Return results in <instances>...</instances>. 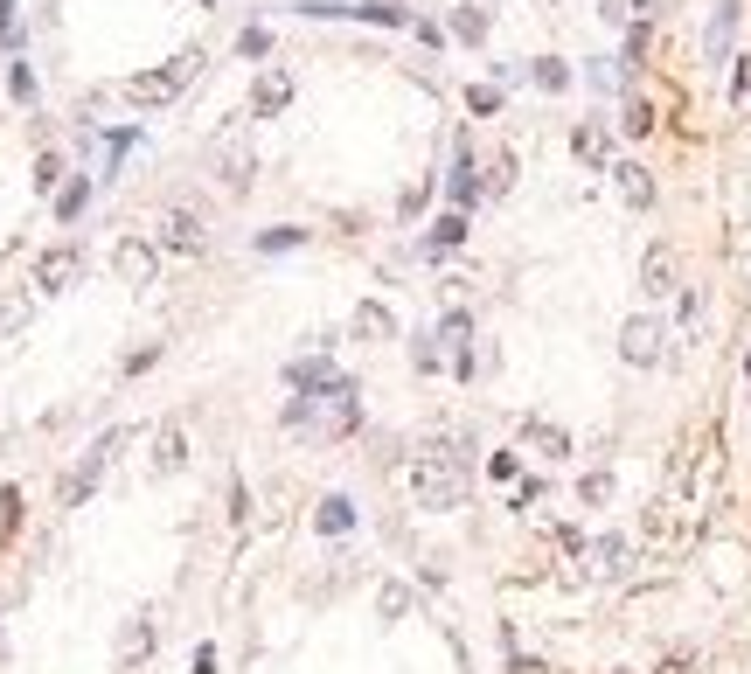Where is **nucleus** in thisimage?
<instances>
[{"instance_id": "obj_35", "label": "nucleus", "mask_w": 751, "mask_h": 674, "mask_svg": "<svg viewBox=\"0 0 751 674\" xmlns=\"http://www.w3.org/2000/svg\"><path fill=\"white\" fill-rule=\"evenodd\" d=\"M738 91H751V56H745V70H738Z\"/></svg>"}, {"instance_id": "obj_17", "label": "nucleus", "mask_w": 751, "mask_h": 674, "mask_svg": "<svg viewBox=\"0 0 751 674\" xmlns=\"http://www.w3.org/2000/svg\"><path fill=\"white\" fill-rule=\"evenodd\" d=\"M28 313H35V299H28V292H7V299H0V334H21Z\"/></svg>"}, {"instance_id": "obj_8", "label": "nucleus", "mask_w": 751, "mask_h": 674, "mask_svg": "<svg viewBox=\"0 0 751 674\" xmlns=\"http://www.w3.org/2000/svg\"><path fill=\"white\" fill-rule=\"evenodd\" d=\"M216 174H223V188H230V195H244V181H251V146H244L237 133L216 139Z\"/></svg>"}, {"instance_id": "obj_3", "label": "nucleus", "mask_w": 751, "mask_h": 674, "mask_svg": "<svg viewBox=\"0 0 751 674\" xmlns=\"http://www.w3.org/2000/svg\"><path fill=\"white\" fill-rule=\"evenodd\" d=\"M195 63H202V49H188V56H174L167 70H140V77L126 84V98H133V105H167V98H174V91H181V84L195 77Z\"/></svg>"}, {"instance_id": "obj_13", "label": "nucleus", "mask_w": 751, "mask_h": 674, "mask_svg": "<svg viewBox=\"0 0 751 674\" xmlns=\"http://www.w3.org/2000/svg\"><path fill=\"white\" fill-rule=\"evenodd\" d=\"M286 383H293V390H320V397H327V390H341L348 376H334V362H327V355H320V362L306 355V362H293V369H286Z\"/></svg>"}, {"instance_id": "obj_20", "label": "nucleus", "mask_w": 751, "mask_h": 674, "mask_svg": "<svg viewBox=\"0 0 751 674\" xmlns=\"http://www.w3.org/2000/svg\"><path fill=\"white\" fill-rule=\"evenodd\" d=\"M571 146H578V160H592V167L605 160V133H599V126H578V133H571Z\"/></svg>"}, {"instance_id": "obj_23", "label": "nucleus", "mask_w": 751, "mask_h": 674, "mask_svg": "<svg viewBox=\"0 0 751 674\" xmlns=\"http://www.w3.org/2000/svg\"><path fill=\"white\" fill-rule=\"evenodd\" d=\"M508 181H515V160L494 153V160H487V195H508Z\"/></svg>"}, {"instance_id": "obj_11", "label": "nucleus", "mask_w": 751, "mask_h": 674, "mask_svg": "<svg viewBox=\"0 0 751 674\" xmlns=\"http://www.w3.org/2000/svg\"><path fill=\"white\" fill-rule=\"evenodd\" d=\"M348 327H355V341H397V313H390V306H376V299H362Z\"/></svg>"}, {"instance_id": "obj_36", "label": "nucleus", "mask_w": 751, "mask_h": 674, "mask_svg": "<svg viewBox=\"0 0 751 674\" xmlns=\"http://www.w3.org/2000/svg\"><path fill=\"white\" fill-rule=\"evenodd\" d=\"M202 7H209V0H202Z\"/></svg>"}, {"instance_id": "obj_4", "label": "nucleus", "mask_w": 751, "mask_h": 674, "mask_svg": "<svg viewBox=\"0 0 751 674\" xmlns=\"http://www.w3.org/2000/svg\"><path fill=\"white\" fill-rule=\"evenodd\" d=\"M300 14H334V21H376V28H411L418 14L397 7V0H313Z\"/></svg>"}, {"instance_id": "obj_18", "label": "nucleus", "mask_w": 751, "mask_h": 674, "mask_svg": "<svg viewBox=\"0 0 751 674\" xmlns=\"http://www.w3.org/2000/svg\"><path fill=\"white\" fill-rule=\"evenodd\" d=\"M731 28H738V0H717V21H710V56H724Z\"/></svg>"}, {"instance_id": "obj_7", "label": "nucleus", "mask_w": 751, "mask_h": 674, "mask_svg": "<svg viewBox=\"0 0 751 674\" xmlns=\"http://www.w3.org/2000/svg\"><path fill=\"white\" fill-rule=\"evenodd\" d=\"M77 271H84V258H77L70 244H56V251H42V258H35V285H42V292H70V285H77Z\"/></svg>"}, {"instance_id": "obj_19", "label": "nucleus", "mask_w": 751, "mask_h": 674, "mask_svg": "<svg viewBox=\"0 0 751 674\" xmlns=\"http://www.w3.org/2000/svg\"><path fill=\"white\" fill-rule=\"evenodd\" d=\"M84 202H91V181H70V188L56 195V216H63V223H77V216H84Z\"/></svg>"}, {"instance_id": "obj_31", "label": "nucleus", "mask_w": 751, "mask_h": 674, "mask_svg": "<svg viewBox=\"0 0 751 674\" xmlns=\"http://www.w3.org/2000/svg\"><path fill=\"white\" fill-rule=\"evenodd\" d=\"M619 556H626V542L605 536V542H599V570H619Z\"/></svg>"}, {"instance_id": "obj_24", "label": "nucleus", "mask_w": 751, "mask_h": 674, "mask_svg": "<svg viewBox=\"0 0 751 674\" xmlns=\"http://www.w3.org/2000/svg\"><path fill=\"white\" fill-rule=\"evenodd\" d=\"M619 126H626V133H633V139H640V133H654V105H647V98H633Z\"/></svg>"}, {"instance_id": "obj_22", "label": "nucleus", "mask_w": 751, "mask_h": 674, "mask_svg": "<svg viewBox=\"0 0 751 674\" xmlns=\"http://www.w3.org/2000/svg\"><path fill=\"white\" fill-rule=\"evenodd\" d=\"M459 237H466V216H439V223H432V251H452Z\"/></svg>"}, {"instance_id": "obj_29", "label": "nucleus", "mask_w": 751, "mask_h": 674, "mask_svg": "<svg viewBox=\"0 0 751 674\" xmlns=\"http://www.w3.org/2000/svg\"><path fill=\"white\" fill-rule=\"evenodd\" d=\"M355 515H348V501H320V529H348Z\"/></svg>"}, {"instance_id": "obj_12", "label": "nucleus", "mask_w": 751, "mask_h": 674, "mask_svg": "<svg viewBox=\"0 0 751 674\" xmlns=\"http://www.w3.org/2000/svg\"><path fill=\"white\" fill-rule=\"evenodd\" d=\"M112 445H119V438H105L98 452H84V466H77V473L63 480V508H77V501H84V494L98 487V473H105V452H112Z\"/></svg>"}, {"instance_id": "obj_14", "label": "nucleus", "mask_w": 751, "mask_h": 674, "mask_svg": "<svg viewBox=\"0 0 751 674\" xmlns=\"http://www.w3.org/2000/svg\"><path fill=\"white\" fill-rule=\"evenodd\" d=\"M612 174H619V195H626V209H654V174H647L640 160H619Z\"/></svg>"}, {"instance_id": "obj_21", "label": "nucleus", "mask_w": 751, "mask_h": 674, "mask_svg": "<svg viewBox=\"0 0 751 674\" xmlns=\"http://www.w3.org/2000/svg\"><path fill=\"white\" fill-rule=\"evenodd\" d=\"M147 647H153V626H147V619H133V626H126V640H119V654H126V661H140Z\"/></svg>"}, {"instance_id": "obj_9", "label": "nucleus", "mask_w": 751, "mask_h": 674, "mask_svg": "<svg viewBox=\"0 0 751 674\" xmlns=\"http://www.w3.org/2000/svg\"><path fill=\"white\" fill-rule=\"evenodd\" d=\"M640 292H654V299L675 292V251H668V244H654V251L640 258Z\"/></svg>"}, {"instance_id": "obj_10", "label": "nucleus", "mask_w": 751, "mask_h": 674, "mask_svg": "<svg viewBox=\"0 0 751 674\" xmlns=\"http://www.w3.org/2000/svg\"><path fill=\"white\" fill-rule=\"evenodd\" d=\"M286 105H293V77H286V70L258 77V91H251V112H258V119H279Z\"/></svg>"}, {"instance_id": "obj_6", "label": "nucleus", "mask_w": 751, "mask_h": 674, "mask_svg": "<svg viewBox=\"0 0 751 674\" xmlns=\"http://www.w3.org/2000/svg\"><path fill=\"white\" fill-rule=\"evenodd\" d=\"M112 271H119L126 285H153V278H160V244H147V237H119V244H112Z\"/></svg>"}, {"instance_id": "obj_15", "label": "nucleus", "mask_w": 751, "mask_h": 674, "mask_svg": "<svg viewBox=\"0 0 751 674\" xmlns=\"http://www.w3.org/2000/svg\"><path fill=\"white\" fill-rule=\"evenodd\" d=\"M181 466H188V438H181V424H167L160 452H153V473H181Z\"/></svg>"}, {"instance_id": "obj_2", "label": "nucleus", "mask_w": 751, "mask_h": 674, "mask_svg": "<svg viewBox=\"0 0 751 674\" xmlns=\"http://www.w3.org/2000/svg\"><path fill=\"white\" fill-rule=\"evenodd\" d=\"M153 244L174 251V258H202V251H209V223H202L188 202H167L160 223H153Z\"/></svg>"}, {"instance_id": "obj_27", "label": "nucleus", "mask_w": 751, "mask_h": 674, "mask_svg": "<svg viewBox=\"0 0 751 674\" xmlns=\"http://www.w3.org/2000/svg\"><path fill=\"white\" fill-rule=\"evenodd\" d=\"M536 84H543V91H564V84H571V70H564V63H550V56H543V63H536Z\"/></svg>"}, {"instance_id": "obj_32", "label": "nucleus", "mask_w": 751, "mask_h": 674, "mask_svg": "<svg viewBox=\"0 0 751 674\" xmlns=\"http://www.w3.org/2000/svg\"><path fill=\"white\" fill-rule=\"evenodd\" d=\"M21 35V21H14V0H0V42H14Z\"/></svg>"}, {"instance_id": "obj_25", "label": "nucleus", "mask_w": 751, "mask_h": 674, "mask_svg": "<svg viewBox=\"0 0 751 674\" xmlns=\"http://www.w3.org/2000/svg\"><path fill=\"white\" fill-rule=\"evenodd\" d=\"M306 244V230H293V223H286V230H265V237H258V251H300Z\"/></svg>"}, {"instance_id": "obj_28", "label": "nucleus", "mask_w": 751, "mask_h": 674, "mask_svg": "<svg viewBox=\"0 0 751 674\" xmlns=\"http://www.w3.org/2000/svg\"><path fill=\"white\" fill-rule=\"evenodd\" d=\"M466 105L487 119V112H501V91H494V84H473V91H466Z\"/></svg>"}, {"instance_id": "obj_1", "label": "nucleus", "mask_w": 751, "mask_h": 674, "mask_svg": "<svg viewBox=\"0 0 751 674\" xmlns=\"http://www.w3.org/2000/svg\"><path fill=\"white\" fill-rule=\"evenodd\" d=\"M411 494L425 508H459L466 501V473H459V452H425L411 466Z\"/></svg>"}, {"instance_id": "obj_16", "label": "nucleus", "mask_w": 751, "mask_h": 674, "mask_svg": "<svg viewBox=\"0 0 751 674\" xmlns=\"http://www.w3.org/2000/svg\"><path fill=\"white\" fill-rule=\"evenodd\" d=\"M522 438H529V445H536V452H543V459H564V452H571V438H564V431H557V424H543V417H536V424H529V431H522Z\"/></svg>"}, {"instance_id": "obj_5", "label": "nucleus", "mask_w": 751, "mask_h": 674, "mask_svg": "<svg viewBox=\"0 0 751 674\" xmlns=\"http://www.w3.org/2000/svg\"><path fill=\"white\" fill-rule=\"evenodd\" d=\"M619 355H626L633 369H654V362L668 355V334H661V320H647V313H633V320L619 327Z\"/></svg>"}, {"instance_id": "obj_30", "label": "nucleus", "mask_w": 751, "mask_h": 674, "mask_svg": "<svg viewBox=\"0 0 751 674\" xmlns=\"http://www.w3.org/2000/svg\"><path fill=\"white\" fill-rule=\"evenodd\" d=\"M237 49H244V56H265V49H272V35H265V28H244V35H237Z\"/></svg>"}, {"instance_id": "obj_34", "label": "nucleus", "mask_w": 751, "mask_h": 674, "mask_svg": "<svg viewBox=\"0 0 751 674\" xmlns=\"http://www.w3.org/2000/svg\"><path fill=\"white\" fill-rule=\"evenodd\" d=\"M515 674H550V668L543 661H515Z\"/></svg>"}, {"instance_id": "obj_26", "label": "nucleus", "mask_w": 751, "mask_h": 674, "mask_svg": "<svg viewBox=\"0 0 751 674\" xmlns=\"http://www.w3.org/2000/svg\"><path fill=\"white\" fill-rule=\"evenodd\" d=\"M56 181H63V160H56V153H35V195L56 188Z\"/></svg>"}, {"instance_id": "obj_33", "label": "nucleus", "mask_w": 751, "mask_h": 674, "mask_svg": "<svg viewBox=\"0 0 751 674\" xmlns=\"http://www.w3.org/2000/svg\"><path fill=\"white\" fill-rule=\"evenodd\" d=\"M195 674H216V647H195Z\"/></svg>"}]
</instances>
